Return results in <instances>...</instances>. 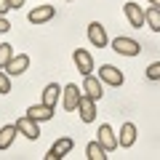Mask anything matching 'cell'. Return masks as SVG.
Returning a JSON list of instances; mask_svg holds the SVG:
<instances>
[{
    "label": "cell",
    "instance_id": "obj_20",
    "mask_svg": "<svg viewBox=\"0 0 160 160\" xmlns=\"http://www.w3.org/2000/svg\"><path fill=\"white\" fill-rule=\"evenodd\" d=\"M13 59V51H11V43H0V69H6L8 62Z\"/></svg>",
    "mask_w": 160,
    "mask_h": 160
},
{
    "label": "cell",
    "instance_id": "obj_22",
    "mask_svg": "<svg viewBox=\"0 0 160 160\" xmlns=\"http://www.w3.org/2000/svg\"><path fill=\"white\" fill-rule=\"evenodd\" d=\"M147 78L149 80H160V62H155V64L147 67Z\"/></svg>",
    "mask_w": 160,
    "mask_h": 160
},
{
    "label": "cell",
    "instance_id": "obj_15",
    "mask_svg": "<svg viewBox=\"0 0 160 160\" xmlns=\"http://www.w3.org/2000/svg\"><path fill=\"white\" fill-rule=\"evenodd\" d=\"M27 69H29V56L27 53H16V56L8 62L6 72L8 75H22V72H27Z\"/></svg>",
    "mask_w": 160,
    "mask_h": 160
},
{
    "label": "cell",
    "instance_id": "obj_13",
    "mask_svg": "<svg viewBox=\"0 0 160 160\" xmlns=\"http://www.w3.org/2000/svg\"><path fill=\"white\" fill-rule=\"evenodd\" d=\"M102 78H93V75H86V80H83V91H86V96H91V99H102L104 96V91H102Z\"/></svg>",
    "mask_w": 160,
    "mask_h": 160
},
{
    "label": "cell",
    "instance_id": "obj_2",
    "mask_svg": "<svg viewBox=\"0 0 160 160\" xmlns=\"http://www.w3.org/2000/svg\"><path fill=\"white\" fill-rule=\"evenodd\" d=\"M72 147H75V142L69 136H62V139H56V142L51 144V149L46 152V158L48 160H62V158H67L69 152H72Z\"/></svg>",
    "mask_w": 160,
    "mask_h": 160
},
{
    "label": "cell",
    "instance_id": "obj_4",
    "mask_svg": "<svg viewBox=\"0 0 160 160\" xmlns=\"http://www.w3.org/2000/svg\"><path fill=\"white\" fill-rule=\"evenodd\" d=\"M99 78H102V83H107V86H112V88H118V86H123V72H120L118 67H112V64H102L99 67Z\"/></svg>",
    "mask_w": 160,
    "mask_h": 160
},
{
    "label": "cell",
    "instance_id": "obj_27",
    "mask_svg": "<svg viewBox=\"0 0 160 160\" xmlns=\"http://www.w3.org/2000/svg\"><path fill=\"white\" fill-rule=\"evenodd\" d=\"M67 3H72V0H67Z\"/></svg>",
    "mask_w": 160,
    "mask_h": 160
},
{
    "label": "cell",
    "instance_id": "obj_1",
    "mask_svg": "<svg viewBox=\"0 0 160 160\" xmlns=\"http://www.w3.org/2000/svg\"><path fill=\"white\" fill-rule=\"evenodd\" d=\"M112 51L120 53V56H139V53H142V46H139L133 38H123V35H118V38L112 40Z\"/></svg>",
    "mask_w": 160,
    "mask_h": 160
},
{
    "label": "cell",
    "instance_id": "obj_7",
    "mask_svg": "<svg viewBox=\"0 0 160 160\" xmlns=\"http://www.w3.org/2000/svg\"><path fill=\"white\" fill-rule=\"evenodd\" d=\"M16 128H19V133H24V136L29 139V142L40 139V128H38V120H32L29 115H24V118H19V120H16Z\"/></svg>",
    "mask_w": 160,
    "mask_h": 160
},
{
    "label": "cell",
    "instance_id": "obj_11",
    "mask_svg": "<svg viewBox=\"0 0 160 160\" xmlns=\"http://www.w3.org/2000/svg\"><path fill=\"white\" fill-rule=\"evenodd\" d=\"M53 6H38V8H32L29 11V16H27V22L29 24H46V22H51L53 19Z\"/></svg>",
    "mask_w": 160,
    "mask_h": 160
},
{
    "label": "cell",
    "instance_id": "obj_24",
    "mask_svg": "<svg viewBox=\"0 0 160 160\" xmlns=\"http://www.w3.org/2000/svg\"><path fill=\"white\" fill-rule=\"evenodd\" d=\"M11 29V22H6V16H0V35Z\"/></svg>",
    "mask_w": 160,
    "mask_h": 160
},
{
    "label": "cell",
    "instance_id": "obj_17",
    "mask_svg": "<svg viewBox=\"0 0 160 160\" xmlns=\"http://www.w3.org/2000/svg\"><path fill=\"white\" fill-rule=\"evenodd\" d=\"M16 133H19L16 123H13V126H3V128H0V149H11V144H13V139H16Z\"/></svg>",
    "mask_w": 160,
    "mask_h": 160
},
{
    "label": "cell",
    "instance_id": "obj_21",
    "mask_svg": "<svg viewBox=\"0 0 160 160\" xmlns=\"http://www.w3.org/2000/svg\"><path fill=\"white\" fill-rule=\"evenodd\" d=\"M0 93H11V75L0 69Z\"/></svg>",
    "mask_w": 160,
    "mask_h": 160
},
{
    "label": "cell",
    "instance_id": "obj_16",
    "mask_svg": "<svg viewBox=\"0 0 160 160\" xmlns=\"http://www.w3.org/2000/svg\"><path fill=\"white\" fill-rule=\"evenodd\" d=\"M27 115L32 120H38V123H43V120H51L53 118V107H48V104L40 102V104H32V107L27 109Z\"/></svg>",
    "mask_w": 160,
    "mask_h": 160
},
{
    "label": "cell",
    "instance_id": "obj_23",
    "mask_svg": "<svg viewBox=\"0 0 160 160\" xmlns=\"http://www.w3.org/2000/svg\"><path fill=\"white\" fill-rule=\"evenodd\" d=\"M11 11V0H0V16H6Z\"/></svg>",
    "mask_w": 160,
    "mask_h": 160
},
{
    "label": "cell",
    "instance_id": "obj_6",
    "mask_svg": "<svg viewBox=\"0 0 160 160\" xmlns=\"http://www.w3.org/2000/svg\"><path fill=\"white\" fill-rule=\"evenodd\" d=\"M99 144H102L104 149H107V152H115V149L120 147L118 144V136H115V131H112V126H107V123H102V126H99Z\"/></svg>",
    "mask_w": 160,
    "mask_h": 160
},
{
    "label": "cell",
    "instance_id": "obj_10",
    "mask_svg": "<svg viewBox=\"0 0 160 160\" xmlns=\"http://www.w3.org/2000/svg\"><path fill=\"white\" fill-rule=\"evenodd\" d=\"M88 40H91V46H96V48H107V32H104V27L99 22H91L88 24Z\"/></svg>",
    "mask_w": 160,
    "mask_h": 160
},
{
    "label": "cell",
    "instance_id": "obj_12",
    "mask_svg": "<svg viewBox=\"0 0 160 160\" xmlns=\"http://www.w3.org/2000/svg\"><path fill=\"white\" fill-rule=\"evenodd\" d=\"M118 144H120L123 149H131L133 144H136V126H133V123H123V126H120Z\"/></svg>",
    "mask_w": 160,
    "mask_h": 160
},
{
    "label": "cell",
    "instance_id": "obj_19",
    "mask_svg": "<svg viewBox=\"0 0 160 160\" xmlns=\"http://www.w3.org/2000/svg\"><path fill=\"white\" fill-rule=\"evenodd\" d=\"M144 22H147L149 29H155V32H160V8L149 6L147 11H144Z\"/></svg>",
    "mask_w": 160,
    "mask_h": 160
},
{
    "label": "cell",
    "instance_id": "obj_9",
    "mask_svg": "<svg viewBox=\"0 0 160 160\" xmlns=\"http://www.w3.org/2000/svg\"><path fill=\"white\" fill-rule=\"evenodd\" d=\"M123 13H126V19H128V24H131V27H144V11L142 8H139V3H126V6H123Z\"/></svg>",
    "mask_w": 160,
    "mask_h": 160
},
{
    "label": "cell",
    "instance_id": "obj_18",
    "mask_svg": "<svg viewBox=\"0 0 160 160\" xmlns=\"http://www.w3.org/2000/svg\"><path fill=\"white\" fill-rule=\"evenodd\" d=\"M86 158L88 160H107L109 155H107V149L99 144V139L96 142H88V147H86Z\"/></svg>",
    "mask_w": 160,
    "mask_h": 160
},
{
    "label": "cell",
    "instance_id": "obj_25",
    "mask_svg": "<svg viewBox=\"0 0 160 160\" xmlns=\"http://www.w3.org/2000/svg\"><path fill=\"white\" fill-rule=\"evenodd\" d=\"M24 6V0H11V8H22Z\"/></svg>",
    "mask_w": 160,
    "mask_h": 160
},
{
    "label": "cell",
    "instance_id": "obj_14",
    "mask_svg": "<svg viewBox=\"0 0 160 160\" xmlns=\"http://www.w3.org/2000/svg\"><path fill=\"white\" fill-rule=\"evenodd\" d=\"M62 93H64V88L59 86V83H48V86L43 88V99H40V102L56 109V102H59V96H62Z\"/></svg>",
    "mask_w": 160,
    "mask_h": 160
},
{
    "label": "cell",
    "instance_id": "obj_3",
    "mask_svg": "<svg viewBox=\"0 0 160 160\" xmlns=\"http://www.w3.org/2000/svg\"><path fill=\"white\" fill-rule=\"evenodd\" d=\"M72 59H75V69H78L83 78H86V75H93V56L86 48H75Z\"/></svg>",
    "mask_w": 160,
    "mask_h": 160
},
{
    "label": "cell",
    "instance_id": "obj_5",
    "mask_svg": "<svg viewBox=\"0 0 160 160\" xmlns=\"http://www.w3.org/2000/svg\"><path fill=\"white\" fill-rule=\"evenodd\" d=\"M80 99H83V88H78L75 83L64 86V109H67V112H78Z\"/></svg>",
    "mask_w": 160,
    "mask_h": 160
},
{
    "label": "cell",
    "instance_id": "obj_8",
    "mask_svg": "<svg viewBox=\"0 0 160 160\" xmlns=\"http://www.w3.org/2000/svg\"><path fill=\"white\" fill-rule=\"evenodd\" d=\"M78 115H80L83 123H93V120H96V99L83 96V99H80V104H78Z\"/></svg>",
    "mask_w": 160,
    "mask_h": 160
},
{
    "label": "cell",
    "instance_id": "obj_26",
    "mask_svg": "<svg viewBox=\"0 0 160 160\" xmlns=\"http://www.w3.org/2000/svg\"><path fill=\"white\" fill-rule=\"evenodd\" d=\"M149 6H155V8H160V0H147Z\"/></svg>",
    "mask_w": 160,
    "mask_h": 160
}]
</instances>
